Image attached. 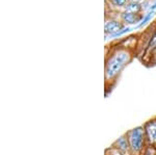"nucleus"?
<instances>
[{"instance_id":"f257e3e1","label":"nucleus","mask_w":156,"mask_h":155,"mask_svg":"<svg viewBox=\"0 0 156 155\" xmlns=\"http://www.w3.org/2000/svg\"><path fill=\"white\" fill-rule=\"evenodd\" d=\"M130 57V53L125 50L117 51L114 55L110 56L105 66V79L107 81L114 80L120 74L122 69L129 62Z\"/></svg>"},{"instance_id":"f03ea898","label":"nucleus","mask_w":156,"mask_h":155,"mask_svg":"<svg viewBox=\"0 0 156 155\" xmlns=\"http://www.w3.org/2000/svg\"><path fill=\"white\" fill-rule=\"evenodd\" d=\"M129 144L130 154L132 155H140L144 151L147 139H146L144 126H137L132 128L127 133H125Z\"/></svg>"},{"instance_id":"7ed1b4c3","label":"nucleus","mask_w":156,"mask_h":155,"mask_svg":"<svg viewBox=\"0 0 156 155\" xmlns=\"http://www.w3.org/2000/svg\"><path fill=\"white\" fill-rule=\"evenodd\" d=\"M143 126H144L145 129L147 143L149 145H155L156 144V117L149 120V121H147Z\"/></svg>"},{"instance_id":"20e7f679","label":"nucleus","mask_w":156,"mask_h":155,"mask_svg":"<svg viewBox=\"0 0 156 155\" xmlns=\"http://www.w3.org/2000/svg\"><path fill=\"white\" fill-rule=\"evenodd\" d=\"M112 147L118 149L119 151H121L122 153H124L125 155H126V153H130L129 144H128V139H127L126 134H124V136H121L119 139H115Z\"/></svg>"},{"instance_id":"39448f33","label":"nucleus","mask_w":156,"mask_h":155,"mask_svg":"<svg viewBox=\"0 0 156 155\" xmlns=\"http://www.w3.org/2000/svg\"><path fill=\"white\" fill-rule=\"evenodd\" d=\"M121 28H122V25L117 21H109L105 24V32L112 34V36L117 34Z\"/></svg>"},{"instance_id":"423d86ee","label":"nucleus","mask_w":156,"mask_h":155,"mask_svg":"<svg viewBox=\"0 0 156 155\" xmlns=\"http://www.w3.org/2000/svg\"><path fill=\"white\" fill-rule=\"evenodd\" d=\"M123 19L130 24L135 23V22L137 21V19L135 18V15L133 14V12H126L124 15H123Z\"/></svg>"},{"instance_id":"0eeeda50","label":"nucleus","mask_w":156,"mask_h":155,"mask_svg":"<svg viewBox=\"0 0 156 155\" xmlns=\"http://www.w3.org/2000/svg\"><path fill=\"white\" fill-rule=\"evenodd\" d=\"M138 9H140V6H138L137 3L129 4V5L127 6V12H133V14H135Z\"/></svg>"},{"instance_id":"6e6552de","label":"nucleus","mask_w":156,"mask_h":155,"mask_svg":"<svg viewBox=\"0 0 156 155\" xmlns=\"http://www.w3.org/2000/svg\"><path fill=\"white\" fill-rule=\"evenodd\" d=\"M112 2L115 4V5H124L125 3H126V0H112Z\"/></svg>"},{"instance_id":"1a4fd4ad","label":"nucleus","mask_w":156,"mask_h":155,"mask_svg":"<svg viewBox=\"0 0 156 155\" xmlns=\"http://www.w3.org/2000/svg\"><path fill=\"white\" fill-rule=\"evenodd\" d=\"M156 46V33H155V36L153 37V39H152V41H151V43H150V48H154V47Z\"/></svg>"},{"instance_id":"9d476101","label":"nucleus","mask_w":156,"mask_h":155,"mask_svg":"<svg viewBox=\"0 0 156 155\" xmlns=\"http://www.w3.org/2000/svg\"><path fill=\"white\" fill-rule=\"evenodd\" d=\"M135 1H138V0H135Z\"/></svg>"}]
</instances>
